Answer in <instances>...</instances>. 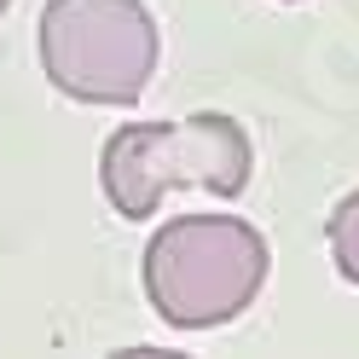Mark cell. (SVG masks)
<instances>
[{
  "mask_svg": "<svg viewBox=\"0 0 359 359\" xmlns=\"http://www.w3.org/2000/svg\"><path fill=\"white\" fill-rule=\"evenodd\" d=\"M273 243L243 215H174L151 232L140 278L156 319L174 330H215L255 307Z\"/></svg>",
  "mask_w": 359,
  "mask_h": 359,
  "instance_id": "6da1fadb",
  "label": "cell"
},
{
  "mask_svg": "<svg viewBox=\"0 0 359 359\" xmlns=\"http://www.w3.org/2000/svg\"><path fill=\"white\" fill-rule=\"evenodd\" d=\"M255 145L226 110H191L180 122H122L99 151L104 203L122 220H151L163 197L191 186L209 197H238L250 186Z\"/></svg>",
  "mask_w": 359,
  "mask_h": 359,
  "instance_id": "7a4b0ae2",
  "label": "cell"
},
{
  "mask_svg": "<svg viewBox=\"0 0 359 359\" xmlns=\"http://www.w3.org/2000/svg\"><path fill=\"white\" fill-rule=\"evenodd\" d=\"M35 47L64 99L133 104L163 64V29L145 0H47Z\"/></svg>",
  "mask_w": 359,
  "mask_h": 359,
  "instance_id": "3957f363",
  "label": "cell"
},
{
  "mask_svg": "<svg viewBox=\"0 0 359 359\" xmlns=\"http://www.w3.org/2000/svg\"><path fill=\"white\" fill-rule=\"evenodd\" d=\"M325 238H330V261L348 284H359V191H348L342 203L330 209L325 220Z\"/></svg>",
  "mask_w": 359,
  "mask_h": 359,
  "instance_id": "277c9868",
  "label": "cell"
},
{
  "mask_svg": "<svg viewBox=\"0 0 359 359\" xmlns=\"http://www.w3.org/2000/svg\"><path fill=\"white\" fill-rule=\"evenodd\" d=\"M6 6H12V0H0V18H6Z\"/></svg>",
  "mask_w": 359,
  "mask_h": 359,
  "instance_id": "5b68a950",
  "label": "cell"
}]
</instances>
